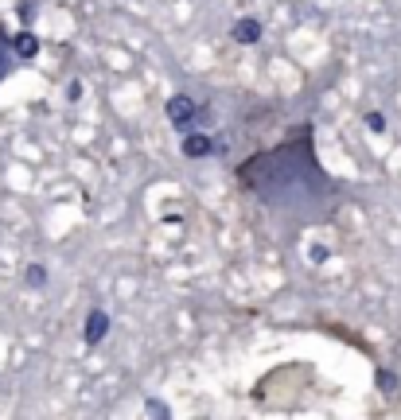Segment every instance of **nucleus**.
I'll return each mask as SVG.
<instances>
[{"mask_svg":"<svg viewBox=\"0 0 401 420\" xmlns=\"http://www.w3.org/2000/svg\"><path fill=\"white\" fill-rule=\"evenodd\" d=\"M246 191H253L265 206L288 210L296 222H319L335 210L339 187L327 179L312 152V129L300 125L296 136L276 144L273 152H257L238 168Z\"/></svg>","mask_w":401,"mask_h":420,"instance_id":"nucleus-1","label":"nucleus"},{"mask_svg":"<svg viewBox=\"0 0 401 420\" xmlns=\"http://www.w3.org/2000/svg\"><path fill=\"white\" fill-rule=\"evenodd\" d=\"M164 110H167V121H172L176 129H187L195 117H199V105L191 101V93H172Z\"/></svg>","mask_w":401,"mask_h":420,"instance_id":"nucleus-2","label":"nucleus"},{"mask_svg":"<svg viewBox=\"0 0 401 420\" xmlns=\"http://www.w3.org/2000/svg\"><path fill=\"white\" fill-rule=\"evenodd\" d=\"M210 152H218V144L210 140L207 133H187L184 136V156L187 160H203V156H210Z\"/></svg>","mask_w":401,"mask_h":420,"instance_id":"nucleus-3","label":"nucleus"},{"mask_svg":"<svg viewBox=\"0 0 401 420\" xmlns=\"http://www.w3.org/2000/svg\"><path fill=\"white\" fill-rule=\"evenodd\" d=\"M82 335H86V343H101V339L109 335V315L101 308H94L90 315H86V331H82Z\"/></svg>","mask_w":401,"mask_h":420,"instance_id":"nucleus-4","label":"nucleus"},{"mask_svg":"<svg viewBox=\"0 0 401 420\" xmlns=\"http://www.w3.org/2000/svg\"><path fill=\"white\" fill-rule=\"evenodd\" d=\"M12 51H16V59H35V55H39V39H35V32H16V35H12Z\"/></svg>","mask_w":401,"mask_h":420,"instance_id":"nucleus-5","label":"nucleus"},{"mask_svg":"<svg viewBox=\"0 0 401 420\" xmlns=\"http://www.w3.org/2000/svg\"><path fill=\"white\" fill-rule=\"evenodd\" d=\"M257 39H261V20L242 16L234 24V43H257Z\"/></svg>","mask_w":401,"mask_h":420,"instance_id":"nucleus-6","label":"nucleus"},{"mask_svg":"<svg viewBox=\"0 0 401 420\" xmlns=\"http://www.w3.org/2000/svg\"><path fill=\"white\" fill-rule=\"evenodd\" d=\"M12 55H16V51H12V39L0 32V82H4V74L12 70Z\"/></svg>","mask_w":401,"mask_h":420,"instance_id":"nucleus-7","label":"nucleus"},{"mask_svg":"<svg viewBox=\"0 0 401 420\" xmlns=\"http://www.w3.org/2000/svg\"><path fill=\"white\" fill-rule=\"evenodd\" d=\"M24 280H27L32 288H43V284H47V269H43V265H27Z\"/></svg>","mask_w":401,"mask_h":420,"instance_id":"nucleus-8","label":"nucleus"},{"mask_svg":"<svg viewBox=\"0 0 401 420\" xmlns=\"http://www.w3.org/2000/svg\"><path fill=\"white\" fill-rule=\"evenodd\" d=\"M367 129H370V133H382L386 117H382V113H367Z\"/></svg>","mask_w":401,"mask_h":420,"instance_id":"nucleus-9","label":"nucleus"},{"mask_svg":"<svg viewBox=\"0 0 401 420\" xmlns=\"http://www.w3.org/2000/svg\"><path fill=\"white\" fill-rule=\"evenodd\" d=\"M144 412H148V416H167V405H160V401H144Z\"/></svg>","mask_w":401,"mask_h":420,"instance_id":"nucleus-10","label":"nucleus"},{"mask_svg":"<svg viewBox=\"0 0 401 420\" xmlns=\"http://www.w3.org/2000/svg\"><path fill=\"white\" fill-rule=\"evenodd\" d=\"M308 257H312V261H327V249H324V245H312Z\"/></svg>","mask_w":401,"mask_h":420,"instance_id":"nucleus-11","label":"nucleus"}]
</instances>
